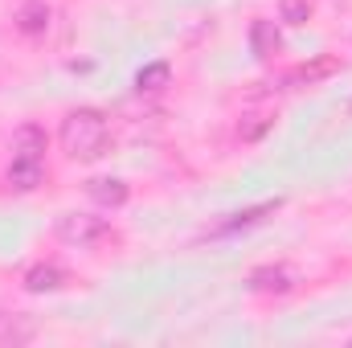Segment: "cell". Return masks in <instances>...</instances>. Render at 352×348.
I'll return each mask as SVG.
<instances>
[{
	"mask_svg": "<svg viewBox=\"0 0 352 348\" xmlns=\"http://www.w3.org/2000/svg\"><path fill=\"white\" fill-rule=\"evenodd\" d=\"M45 173V131L37 123H25L12 135V164H8V184L16 193H33Z\"/></svg>",
	"mask_w": 352,
	"mask_h": 348,
	"instance_id": "2",
	"label": "cell"
},
{
	"mask_svg": "<svg viewBox=\"0 0 352 348\" xmlns=\"http://www.w3.org/2000/svg\"><path fill=\"white\" fill-rule=\"evenodd\" d=\"M278 17L287 25H303L311 17V0H278Z\"/></svg>",
	"mask_w": 352,
	"mask_h": 348,
	"instance_id": "13",
	"label": "cell"
},
{
	"mask_svg": "<svg viewBox=\"0 0 352 348\" xmlns=\"http://www.w3.org/2000/svg\"><path fill=\"white\" fill-rule=\"evenodd\" d=\"M111 144V127L107 115L94 107H78L62 119V148L70 160H98Z\"/></svg>",
	"mask_w": 352,
	"mask_h": 348,
	"instance_id": "1",
	"label": "cell"
},
{
	"mask_svg": "<svg viewBox=\"0 0 352 348\" xmlns=\"http://www.w3.org/2000/svg\"><path fill=\"white\" fill-rule=\"evenodd\" d=\"M90 197H94L98 205H107V209H119V205L127 201V184H123V180L98 176V180H90Z\"/></svg>",
	"mask_w": 352,
	"mask_h": 348,
	"instance_id": "8",
	"label": "cell"
},
{
	"mask_svg": "<svg viewBox=\"0 0 352 348\" xmlns=\"http://www.w3.org/2000/svg\"><path fill=\"white\" fill-rule=\"evenodd\" d=\"M283 201L274 197V201H263V205H250V209H242V213H234L230 221H221L217 230H213V238H221V234H238V230H250V226H258L266 213H274Z\"/></svg>",
	"mask_w": 352,
	"mask_h": 348,
	"instance_id": "6",
	"label": "cell"
},
{
	"mask_svg": "<svg viewBox=\"0 0 352 348\" xmlns=\"http://www.w3.org/2000/svg\"><path fill=\"white\" fill-rule=\"evenodd\" d=\"M168 62H152V66H144L140 74H135V90L140 94H156V90H164L168 87Z\"/></svg>",
	"mask_w": 352,
	"mask_h": 348,
	"instance_id": "10",
	"label": "cell"
},
{
	"mask_svg": "<svg viewBox=\"0 0 352 348\" xmlns=\"http://www.w3.org/2000/svg\"><path fill=\"white\" fill-rule=\"evenodd\" d=\"M33 332L37 328L25 316H0V345H29Z\"/></svg>",
	"mask_w": 352,
	"mask_h": 348,
	"instance_id": "9",
	"label": "cell"
},
{
	"mask_svg": "<svg viewBox=\"0 0 352 348\" xmlns=\"http://www.w3.org/2000/svg\"><path fill=\"white\" fill-rule=\"evenodd\" d=\"M250 45H254L258 58H270V54L278 50V33H274L270 21H254V25H250Z\"/></svg>",
	"mask_w": 352,
	"mask_h": 348,
	"instance_id": "11",
	"label": "cell"
},
{
	"mask_svg": "<svg viewBox=\"0 0 352 348\" xmlns=\"http://www.w3.org/2000/svg\"><path fill=\"white\" fill-rule=\"evenodd\" d=\"M54 234L66 242V246H78V250H90L107 238V217H94V213H62Z\"/></svg>",
	"mask_w": 352,
	"mask_h": 348,
	"instance_id": "3",
	"label": "cell"
},
{
	"mask_svg": "<svg viewBox=\"0 0 352 348\" xmlns=\"http://www.w3.org/2000/svg\"><path fill=\"white\" fill-rule=\"evenodd\" d=\"M16 29H21L25 37H37V33H45V29H50V4H41V0H29V4H21V8H16Z\"/></svg>",
	"mask_w": 352,
	"mask_h": 348,
	"instance_id": "7",
	"label": "cell"
},
{
	"mask_svg": "<svg viewBox=\"0 0 352 348\" xmlns=\"http://www.w3.org/2000/svg\"><path fill=\"white\" fill-rule=\"evenodd\" d=\"M62 287H66V270H62V266H54V262H37V266H29V270H25V291H33V295L62 291Z\"/></svg>",
	"mask_w": 352,
	"mask_h": 348,
	"instance_id": "5",
	"label": "cell"
},
{
	"mask_svg": "<svg viewBox=\"0 0 352 348\" xmlns=\"http://www.w3.org/2000/svg\"><path fill=\"white\" fill-rule=\"evenodd\" d=\"M246 287L250 291H263V295H287L291 287H295V270L291 266H258V270H250V279H246Z\"/></svg>",
	"mask_w": 352,
	"mask_h": 348,
	"instance_id": "4",
	"label": "cell"
},
{
	"mask_svg": "<svg viewBox=\"0 0 352 348\" xmlns=\"http://www.w3.org/2000/svg\"><path fill=\"white\" fill-rule=\"evenodd\" d=\"M270 123H274V115H270V111H250V115L238 123V135H242L246 144H254V140H263V135H266V127H270Z\"/></svg>",
	"mask_w": 352,
	"mask_h": 348,
	"instance_id": "12",
	"label": "cell"
}]
</instances>
